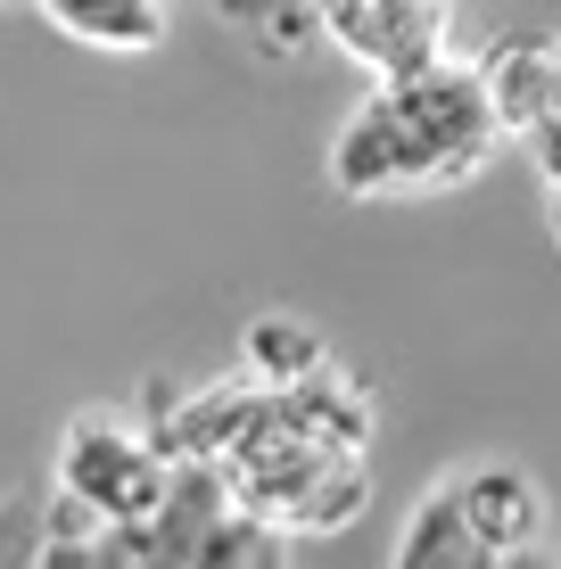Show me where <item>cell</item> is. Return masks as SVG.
<instances>
[{
	"mask_svg": "<svg viewBox=\"0 0 561 569\" xmlns=\"http://www.w3.org/2000/svg\"><path fill=\"white\" fill-rule=\"evenodd\" d=\"M504 141L488 67L479 58H430L413 74H372V100L331 132V182L347 199H404V190L471 182Z\"/></svg>",
	"mask_w": 561,
	"mask_h": 569,
	"instance_id": "cell-1",
	"label": "cell"
},
{
	"mask_svg": "<svg viewBox=\"0 0 561 569\" xmlns=\"http://www.w3.org/2000/svg\"><path fill=\"white\" fill-rule=\"evenodd\" d=\"M173 487V446L158 421L132 413H74L58 438V503H74L100 528H149Z\"/></svg>",
	"mask_w": 561,
	"mask_h": 569,
	"instance_id": "cell-2",
	"label": "cell"
},
{
	"mask_svg": "<svg viewBox=\"0 0 561 569\" xmlns=\"http://www.w3.org/2000/svg\"><path fill=\"white\" fill-rule=\"evenodd\" d=\"M479 67H488L495 116H504V141H520V149L537 157V182H545V207H553V240H561V33L495 42Z\"/></svg>",
	"mask_w": 561,
	"mask_h": 569,
	"instance_id": "cell-3",
	"label": "cell"
},
{
	"mask_svg": "<svg viewBox=\"0 0 561 569\" xmlns=\"http://www.w3.org/2000/svg\"><path fill=\"white\" fill-rule=\"evenodd\" d=\"M322 42L372 74H413L447 58V0H322Z\"/></svg>",
	"mask_w": 561,
	"mask_h": 569,
	"instance_id": "cell-4",
	"label": "cell"
},
{
	"mask_svg": "<svg viewBox=\"0 0 561 569\" xmlns=\"http://www.w3.org/2000/svg\"><path fill=\"white\" fill-rule=\"evenodd\" d=\"M447 487L462 496L471 528L495 545V553H537V545H545V487H537L520 462H479V470H454Z\"/></svg>",
	"mask_w": 561,
	"mask_h": 569,
	"instance_id": "cell-5",
	"label": "cell"
},
{
	"mask_svg": "<svg viewBox=\"0 0 561 569\" xmlns=\"http://www.w3.org/2000/svg\"><path fill=\"white\" fill-rule=\"evenodd\" d=\"M512 553H495L488 537L471 528V512H462V496L447 479L421 496V512L397 528V553H389V569H504Z\"/></svg>",
	"mask_w": 561,
	"mask_h": 569,
	"instance_id": "cell-6",
	"label": "cell"
},
{
	"mask_svg": "<svg viewBox=\"0 0 561 569\" xmlns=\"http://www.w3.org/2000/svg\"><path fill=\"white\" fill-rule=\"evenodd\" d=\"M33 9H42L50 26L67 33V42L108 50V58H141V50H158V42H166V26H173L166 0H33Z\"/></svg>",
	"mask_w": 561,
	"mask_h": 569,
	"instance_id": "cell-7",
	"label": "cell"
},
{
	"mask_svg": "<svg viewBox=\"0 0 561 569\" xmlns=\"http://www.w3.org/2000/svg\"><path fill=\"white\" fill-rule=\"evenodd\" d=\"M322 363H331V339H322L314 322H298V313H257V322L240 330V371L257 388H298V380H314Z\"/></svg>",
	"mask_w": 561,
	"mask_h": 569,
	"instance_id": "cell-8",
	"label": "cell"
},
{
	"mask_svg": "<svg viewBox=\"0 0 561 569\" xmlns=\"http://www.w3.org/2000/svg\"><path fill=\"white\" fill-rule=\"evenodd\" d=\"M207 9L264 58H298L305 42H322V0H207Z\"/></svg>",
	"mask_w": 561,
	"mask_h": 569,
	"instance_id": "cell-9",
	"label": "cell"
},
{
	"mask_svg": "<svg viewBox=\"0 0 561 569\" xmlns=\"http://www.w3.org/2000/svg\"><path fill=\"white\" fill-rule=\"evenodd\" d=\"M504 569H553V553H545V545H537V553H512Z\"/></svg>",
	"mask_w": 561,
	"mask_h": 569,
	"instance_id": "cell-10",
	"label": "cell"
}]
</instances>
